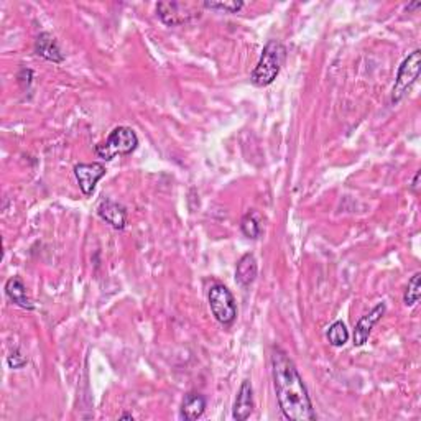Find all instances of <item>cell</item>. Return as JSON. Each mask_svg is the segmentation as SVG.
Listing matches in <instances>:
<instances>
[{
    "label": "cell",
    "mask_w": 421,
    "mask_h": 421,
    "mask_svg": "<svg viewBox=\"0 0 421 421\" xmlns=\"http://www.w3.org/2000/svg\"><path fill=\"white\" fill-rule=\"evenodd\" d=\"M326 338H328L331 345H334V348H340V345H344L349 340V331H348V328H345V324L343 323V321H336V323L331 324Z\"/></svg>",
    "instance_id": "cell-16"
},
{
    "label": "cell",
    "mask_w": 421,
    "mask_h": 421,
    "mask_svg": "<svg viewBox=\"0 0 421 421\" xmlns=\"http://www.w3.org/2000/svg\"><path fill=\"white\" fill-rule=\"evenodd\" d=\"M254 407L252 384H250V380H244L237 392V398L234 402V418L237 421H245L254 413Z\"/></svg>",
    "instance_id": "cell-10"
},
{
    "label": "cell",
    "mask_w": 421,
    "mask_h": 421,
    "mask_svg": "<svg viewBox=\"0 0 421 421\" xmlns=\"http://www.w3.org/2000/svg\"><path fill=\"white\" fill-rule=\"evenodd\" d=\"M385 313H387V304L379 303L377 307L372 309V312L362 316V318L359 319V323L355 324V329H354V345L360 348V345H364L365 343H367L369 336L374 329V326L384 318Z\"/></svg>",
    "instance_id": "cell-8"
},
{
    "label": "cell",
    "mask_w": 421,
    "mask_h": 421,
    "mask_svg": "<svg viewBox=\"0 0 421 421\" xmlns=\"http://www.w3.org/2000/svg\"><path fill=\"white\" fill-rule=\"evenodd\" d=\"M35 53L38 57H42L47 61H53V63H63L64 57L61 53V48L57 42V38L53 35H49L47 32L40 33L37 42H35Z\"/></svg>",
    "instance_id": "cell-11"
},
{
    "label": "cell",
    "mask_w": 421,
    "mask_h": 421,
    "mask_svg": "<svg viewBox=\"0 0 421 421\" xmlns=\"http://www.w3.org/2000/svg\"><path fill=\"white\" fill-rule=\"evenodd\" d=\"M421 298V273L417 272L410 278V282L407 285V290H405L403 295V303L407 307H415L420 302Z\"/></svg>",
    "instance_id": "cell-17"
},
{
    "label": "cell",
    "mask_w": 421,
    "mask_h": 421,
    "mask_svg": "<svg viewBox=\"0 0 421 421\" xmlns=\"http://www.w3.org/2000/svg\"><path fill=\"white\" fill-rule=\"evenodd\" d=\"M120 420H134V417H132V415H129V413H124L122 417H120Z\"/></svg>",
    "instance_id": "cell-21"
},
{
    "label": "cell",
    "mask_w": 421,
    "mask_h": 421,
    "mask_svg": "<svg viewBox=\"0 0 421 421\" xmlns=\"http://www.w3.org/2000/svg\"><path fill=\"white\" fill-rule=\"evenodd\" d=\"M5 295H7L10 302L15 303L20 308L23 309L35 308L32 300H30L27 295V288H25V285L20 277H12L7 280V283H5Z\"/></svg>",
    "instance_id": "cell-13"
},
{
    "label": "cell",
    "mask_w": 421,
    "mask_h": 421,
    "mask_svg": "<svg viewBox=\"0 0 421 421\" xmlns=\"http://www.w3.org/2000/svg\"><path fill=\"white\" fill-rule=\"evenodd\" d=\"M259 273V265L257 259H255L254 254H245L240 257L237 262V267H235V280L240 287H250L255 282Z\"/></svg>",
    "instance_id": "cell-12"
},
{
    "label": "cell",
    "mask_w": 421,
    "mask_h": 421,
    "mask_svg": "<svg viewBox=\"0 0 421 421\" xmlns=\"http://www.w3.org/2000/svg\"><path fill=\"white\" fill-rule=\"evenodd\" d=\"M105 174V168L102 163H79L74 167V177H76L79 188L83 194L91 196L96 189V184Z\"/></svg>",
    "instance_id": "cell-7"
},
{
    "label": "cell",
    "mask_w": 421,
    "mask_h": 421,
    "mask_svg": "<svg viewBox=\"0 0 421 421\" xmlns=\"http://www.w3.org/2000/svg\"><path fill=\"white\" fill-rule=\"evenodd\" d=\"M97 214L99 218L117 230H122L127 225V210L122 204L115 203L112 199H102L97 206Z\"/></svg>",
    "instance_id": "cell-9"
},
{
    "label": "cell",
    "mask_w": 421,
    "mask_h": 421,
    "mask_svg": "<svg viewBox=\"0 0 421 421\" xmlns=\"http://www.w3.org/2000/svg\"><path fill=\"white\" fill-rule=\"evenodd\" d=\"M157 13L160 20L168 27H179V25H184L191 20L198 18L199 10L194 8L191 4L184 2H160L157 5Z\"/></svg>",
    "instance_id": "cell-6"
},
{
    "label": "cell",
    "mask_w": 421,
    "mask_h": 421,
    "mask_svg": "<svg viewBox=\"0 0 421 421\" xmlns=\"http://www.w3.org/2000/svg\"><path fill=\"white\" fill-rule=\"evenodd\" d=\"M272 375L277 400L283 417L292 421H314L312 398L297 365L283 349L273 348Z\"/></svg>",
    "instance_id": "cell-1"
},
{
    "label": "cell",
    "mask_w": 421,
    "mask_h": 421,
    "mask_svg": "<svg viewBox=\"0 0 421 421\" xmlns=\"http://www.w3.org/2000/svg\"><path fill=\"white\" fill-rule=\"evenodd\" d=\"M27 362H28V359L25 357V355H22V352H20L18 349H15L13 352L8 355V365L12 369H22Z\"/></svg>",
    "instance_id": "cell-19"
},
{
    "label": "cell",
    "mask_w": 421,
    "mask_h": 421,
    "mask_svg": "<svg viewBox=\"0 0 421 421\" xmlns=\"http://www.w3.org/2000/svg\"><path fill=\"white\" fill-rule=\"evenodd\" d=\"M204 8H209V10H215V12H224V13H237L242 10L244 7V2L242 0H206V2L203 4Z\"/></svg>",
    "instance_id": "cell-18"
},
{
    "label": "cell",
    "mask_w": 421,
    "mask_h": 421,
    "mask_svg": "<svg viewBox=\"0 0 421 421\" xmlns=\"http://www.w3.org/2000/svg\"><path fill=\"white\" fill-rule=\"evenodd\" d=\"M421 69V52L415 49L413 53H410L407 58L403 59V63L400 64L397 78H395V84L392 89V104H398L402 99L410 93V89L413 88V84L417 83Z\"/></svg>",
    "instance_id": "cell-4"
},
{
    "label": "cell",
    "mask_w": 421,
    "mask_h": 421,
    "mask_svg": "<svg viewBox=\"0 0 421 421\" xmlns=\"http://www.w3.org/2000/svg\"><path fill=\"white\" fill-rule=\"evenodd\" d=\"M206 412V398L201 393H188L182 403V418L194 421L201 418Z\"/></svg>",
    "instance_id": "cell-14"
},
{
    "label": "cell",
    "mask_w": 421,
    "mask_h": 421,
    "mask_svg": "<svg viewBox=\"0 0 421 421\" xmlns=\"http://www.w3.org/2000/svg\"><path fill=\"white\" fill-rule=\"evenodd\" d=\"M138 147V137L130 127H115L102 143L96 145V155L99 158L110 162L115 157H125L134 153Z\"/></svg>",
    "instance_id": "cell-3"
},
{
    "label": "cell",
    "mask_w": 421,
    "mask_h": 421,
    "mask_svg": "<svg viewBox=\"0 0 421 421\" xmlns=\"http://www.w3.org/2000/svg\"><path fill=\"white\" fill-rule=\"evenodd\" d=\"M285 58H287V48L283 47V43L278 40H270L263 47L257 66L254 68L252 76H250L254 86L265 88L272 84L282 71Z\"/></svg>",
    "instance_id": "cell-2"
},
{
    "label": "cell",
    "mask_w": 421,
    "mask_h": 421,
    "mask_svg": "<svg viewBox=\"0 0 421 421\" xmlns=\"http://www.w3.org/2000/svg\"><path fill=\"white\" fill-rule=\"evenodd\" d=\"M209 308L210 313L219 321L220 324L230 326L237 318V304H235L234 295L230 293L227 287H224L223 283H215L209 288L208 293Z\"/></svg>",
    "instance_id": "cell-5"
},
{
    "label": "cell",
    "mask_w": 421,
    "mask_h": 421,
    "mask_svg": "<svg viewBox=\"0 0 421 421\" xmlns=\"http://www.w3.org/2000/svg\"><path fill=\"white\" fill-rule=\"evenodd\" d=\"M262 223H263V215L260 214L257 209H252L244 215L242 220H240V229H242L245 237L259 239L263 230Z\"/></svg>",
    "instance_id": "cell-15"
},
{
    "label": "cell",
    "mask_w": 421,
    "mask_h": 421,
    "mask_svg": "<svg viewBox=\"0 0 421 421\" xmlns=\"http://www.w3.org/2000/svg\"><path fill=\"white\" fill-rule=\"evenodd\" d=\"M418 179H420V172H417V174H415L412 186H410V189H412L413 193H418Z\"/></svg>",
    "instance_id": "cell-20"
}]
</instances>
